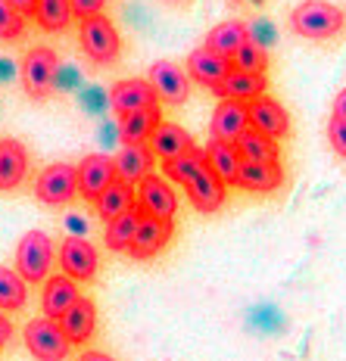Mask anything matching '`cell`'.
<instances>
[{
    "label": "cell",
    "instance_id": "obj_1",
    "mask_svg": "<svg viewBox=\"0 0 346 361\" xmlns=\"http://www.w3.org/2000/svg\"><path fill=\"white\" fill-rule=\"evenodd\" d=\"M343 25L346 13L328 0H306L290 13V28L299 37H309V41H328V37L340 35Z\"/></svg>",
    "mask_w": 346,
    "mask_h": 361
},
{
    "label": "cell",
    "instance_id": "obj_2",
    "mask_svg": "<svg viewBox=\"0 0 346 361\" xmlns=\"http://www.w3.org/2000/svg\"><path fill=\"white\" fill-rule=\"evenodd\" d=\"M22 340H25V349L35 361H66L69 358V349H72L63 324L54 318L28 321L25 330H22Z\"/></svg>",
    "mask_w": 346,
    "mask_h": 361
},
{
    "label": "cell",
    "instance_id": "obj_3",
    "mask_svg": "<svg viewBox=\"0 0 346 361\" xmlns=\"http://www.w3.org/2000/svg\"><path fill=\"white\" fill-rule=\"evenodd\" d=\"M78 41H81L85 56L94 66H112L119 59V54H122V37H119L116 25L107 16H94V19L81 22Z\"/></svg>",
    "mask_w": 346,
    "mask_h": 361
},
{
    "label": "cell",
    "instance_id": "obj_4",
    "mask_svg": "<svg viewBox=\"0 0 346 361\" xmlns=\"http://www.w3.org/2000/svg\"><path fill=\"white\" fill-rule=\"evenodd\" d=\"M54 259H56L54 240L44 234V231H28L16 246V271L28 283L47 281L50 268H54Z\"/></svg>",
    "mask_w": 346,
    "mask_h": 361
},
{
    "label": "cell",
    "instance_id": "obj_5",
    "mask_svg": "<svg viewBox=\"0 0 346 361\" xmlns=\"http://www.w3.org/2000/svg\"><path fill=\"white\" fill-rule=\"evenodd\" d=\"M56 69H59V56L50 47H32L22 56L19 75H22V87L32 100H44L56 85Z\"/></svg>",
    "mask_w": 346,
    "mask_h": 361
},
{
    "label": "cell",
    "instance_id": "obj_6",
    "mask_svg": "<svg viewBox=\"0 0 346 361\" xmlns=\"http://www.w3.org/2000/svg\"><path fill=\"white\" fill-rule=\"evenodd\" d=\"M78 165L69 162H54L37 175L35 180V197L44 206H69L78 197Z\"/></svg>",
    "mask_w": 346,
    "mask_h": 361
},
{
    "label": "cell",
    "instance_id": "obj_7",
    "mask_svg": "<svg viewBox=\"0 0 346 361\" xmlns=\"http://www.w3.org/2000/svg\"><path fill=\"white\" fill-rule=\"evenodd\" d=\"M147 81L153 85V90L160 94V103L165 106H181L191 94V75H187V66H178L172 59H160V63L150 66Z\"/></svg>",
    "mask_w": 346,
    "mask_h": 361
},
{
    "label": "cell",
    "instance_id": "obj_8",
    "mask_svg": "<svg viewBox=\"0 0 346 361\" xmlns=\"http://www.w3.org/2000/svg\"><path fill=\"white\" fill-rule=\"evenodd\" d=\"M116 180H119V169L112 156L91 153L78 162V190L88 202H97Z\"/></svg>",
    "mask_w": 346,
    "mask_h": 361
},
{
    "label": "cell",
    "instance_id": "obj_9",
    "mask_svg": "<svg viewBox=\"0 0 346 361\" xmlns=\"http://www.w3.org/2000/svg\"><path fill=\"white\" fill-rule=\"evenodd\" d=\"M59 268L69 274L72 281H94L97 268H100V255L94 243L85 237H66L59 243Z\"/></svg>",
    "mask_w": 346,
    "mask_h": 361
},
{
    "label": "cell",
    "instance_id": "obj_10",
    "mask_svg": "<svg viewBox=\"0 0 346 361\" xmlns=\"http://www.w3.org/2000/svg\"><path fill=\"white\" fill-rule=\"evenodd\" d=\"M138 209L150 218L172 221L175 212H178V197H175L172 184L162 175H150L138 184Z\"/></svg>",
    "mask_w": 346,
    "mask_h": 361
},
{
    "label": "cell",
    "instance_id": "obj_11",
    "mask_svg": "<svg viewBox=\"0 0 346 361\" xmlns=\"http://www.w3.org/2000/svg\"><path fill=\"white\" fill-rule=\"evenodd\" d=\"M109 106L119 116H131V112L160 106V94H156L147 78H125L109 87Z\"/></svg>",
    "mask_w": 346,
    "mask_h": 361
},
{
    "label": "cell",
    "instance_id": "obj_12",
    "mask_svg": "<svg viewBox=\"0 0 346 361\" xmlns=\"http://www.w3.org/2000/svg\"><path fill=\"white\" fill-rule=\"evenodd\" d=\"M246 109H250V128L268 134L272 140H281L290 134V116L275 97H268V94L256 97V100L246 103Z\"/></svg>",
    "mask_w": 346,
    "mask_h": 361
},
{
    "label": "cell",
    "instance_id": "obj_13",
    "mask_svg": "<svg viewBox=\"0 0 346 361\" xmlns=\"http://www.w3.org/2000/svg\"><path fill=\"white\" fill-rule=\"evenodd\" d=\"M246 128H250V109H246V103L222 100L213 112V122H209V140L237 144Z\"/></svg>",
    "mask_w": 346,
    "mask_h": 361
},
{
    "label": "cell",
    "instance_id": "obj_14",
    "mask_svg": "<svg viewBox=\"0 0 346 361\" xmlns=\"http://www.w3.org/2000/svg\"><path fill=\"white\" fill-rule=\"evenodd\" d=\"M81 299L78 283L72 281L69 274H54L44 281V293H41V308H44V318H54L63 321L69 314V308H75V302Z\"/></svg>",
    "mask_w": 346,
    "mask_h": 361
},
{
    "label": "cell",
    "instance_id": "obj_15",
    "mask_svg": "<svg viewBox=\"0 0 346 361\" xmlns=\"http://www.w3.org/2000/svg\"><path fill=\"white\" fill-rule=\"evenodd\" d=\"M231 69H234V63L219 56V54H213L209 47H197V50H191V56H187V75L209 90L219 87L222 81L228 78Z\"/></svg>",
    "mask_w": 346,
    "mask_h": 361
},
{
    "label": "cell",
    "instance_id": "obj_16",
    "mask_svg": "<svg viewBox=\"0 0 346 361\" xmlns=\"http://www.w3.org/2000/svg\"><path fill=\"white\" fill-rule=\"evenodd\" d=\"M184 190H187V200H191V206L197 209V212L209 215V212H219V209H222L225 193H228V184H225V180L206 165V169H203L200 175L184 187Z\"/></svg>",
    "mask_w": 346,
    "mask_h": 361
},
{
    "label": "cell",
    "instance_id": "obj_17",
    "mask_svg": "<svg viewBox=\"0 0 346 361\" xmlns=\"http://www.w3.org/2000/svg\"><path fill=\"white\" fill-rule=\"evenodd\" d=\"M172 234H175V224L172 221H160V218H150L144 215L141 218V228H138V237H134L131 250H128V255L131 259H153L156 252H162L165 246H169Z\"/></svg>",
    "mask_w": 346,
    "mask_h": 361
},
{
    "label": "cell",
    "instance_id": "obj_18",
    "mask_svg": "<svg viewBox=\"0 0 346 361\" xmlns=\"http://www.w3.org/2000/svg\"><path fill=\"white\" fill-rule=\"evenodd\" d=\"M153 162L156 153L150 149V144H122V149L116 153L119 178L128 184H141L144 178L153 175Z\"/></svg>",
    "mask_w": 346,
    "mask_h": 361
},
{
    "label": "cell",
    "instance_id": "obj_19",
    "mask_svg": "<svg viewBox=\"0 0 346 361\" xmlns=\"http://www.w3.org/2000/svg\"><path fill=\"white\" fill-rule=\"evenodd\" d=\"M28 175V153L16 137H0V190H16Z\"/></svg>",
    "mask_w": 346,
    "mask_h": 361
},
{
    "label": "cell",
    "instance_id": "obj_20",
    "mask_svg": "<svg viewBox=\"0 0 346 361\" xmlns=\"http://www.w3.org/2000/svg\"><path fill=\"white\" fill-rule=\"evenodd\" d=\"M234 184L250 193H275L284 184V169L281 162H244Z\"/></svg>",
    "mask_w": 346,
    "mask_h": 361
},
{
    "label": "cell",
    "instance_id": "obj_21",
    "mask_svg": "<svg viewBox=\"0 0 346 361\" xmlns=\"http://www.w3.org/2000/svg\"><path fill=\"white\" fill-rule=\"evenodd\" d=\"M160 125H162L160 106L131 112V116H119V137H122V144H150V137L156 134Z\"/></svg>",
    "mask_w": 346,
    "mask_h": 361
},
{
    "label": "cell",
    "instance_id": "obj_22",
    "mask_svg": "<svg viewBox=\"0 0 346 361\" xmlns=\"http://www.w3.org/2000/svg\"><path fill=\"white\" fill-rule=\"evenodd\" d=\"M215 97L222 100H237V103H250L256 97L266 94V75H253V72H240V69H231L228 78L222 81L219 87L213 90Z\"/></svg>",
    "mask_w": 346,
    "mask_h": 361
},
{
    "label": "cell",
    "instance_id": "obj_23",
    "mask_svg": "<svg viewBox=\"0 0 346 361\" xmlns=\"http://www.w3.org/2000/svg\"><path fill=\"white\" fill-rule=\"evenodd\" d=\"M94 209H97V215L109 224V221H116V218H122V215L138 209V190H134V184H128V180L119 178L116 184L94 202Z\"/></svg>",
    "mask_w": 346,
    "mask_h": 361
},
{
    "label": "cell",
    "instance_id": "obj_24",
    "mask_svg": "<svg viewBox=\"0 0 346 361\" xmlns=\"http://www.w3.org/2000/svg\"><path fill=\"white\" fill-rule=\"evenodd\" d=\"M193 147H197L193 137L175 122H162L160 128H156L153 137H150V149H153L156 159H162V162L175 159V156H181V153H191Z\"/></svg>",
    "mask_w": 346,
    "mask_h": 361
},
{
    "label": "cell",
    "instance_id": "obj_25",
    "mask_svg": "<svg viewBox=\"0 0 346 361\" xmlns=\"http://www.w3.org/2000/svg\"><path fill=\"white\" fill-rule=\"evenodd\" d=\"M59 324H63V330H66V336H69L72 345H85L94 336V330H97V305H94V299L81 296L78 302H75V308H69V314H66Z\"/></svg>",
    "mask_w": 346,
    "mask_h": 361
},
{
    "label": "cell",
    "instance_id": "obj_26",
    "mask_svg": "<svg viewBox=\"0 0 346 361\" xmlns=\"http://www.w3.org/2000/svg\"><path fill=\"white\" fill-rule=\"evenodd\" d=\"M250 41V28L244 25V22H222V25H215V28H209V35H206V44L203 47H209L213 54H219L225 59H234V54L244 44Z\"/></svg>",
    "mask_w": 346,
    "mask_h": 361
},
{
    "label": "cell",
    "instance_id": "obj_27",
    "mask_svg": "<svg viewBox=\"0 0 346 361\" xmlns=\"http://www.w3.org/2000/svg\"><path fill=\"white\" fill-rule=\"evenodd\" d=\"M206 162H209V169H213L215 175L225 180V184H234L240 165H244V156H240L237 144H225V140H209V147H206Z\"/></svg>",
    "mask_w": 346,
    "mask_h": 361
},
{
    "label": "cell",
    "instance_id": "obj_28",
    "mask_svg": "<svg viewBox=\"0 0 346 361\" xmlns=\"http://www.w3.org/2000/svg\"><path fill=\"white\" fill-rule=\"evenodd\" d=\"M237 149L244 156V162H278L281 149H278V140H272L268 134L256 131V128H246L237 140Z\"/></svg>",
    "mask_w": 346,
    "mask_h": 361
},
{
    "label": "cell",
    "instance_id": "obj_29",
    "mask_svg": "<svg viewBox=\"0 0 346 361\" xmlns=\"http://www.w3.org/2000/svg\"><path fill=\"white\" fill-rule=\"evenodd\" d=\"M206 165H209L206 162V149L193 147L191 153H181V156H175V159L162 162V178H169V180H175V184L187 187L203 169H206Z\"/></svg>",
    "mask_w": 346,
    "mask_h": 361
},
{
    "label": "cell",
    "instance_id": "obj_30",
    "mask_svg": "<svg viewBox=\"0 0 346 361\" xmlns=\"http://www.w3.org/2000/svg\"><path fill=\"white\" fill-rule=\"evenodd\" d=\"M141 218H144V212L134 209V212H128V215H122V218H116V221L107 224L103 240H107V246L112 252H128L131 250L134 237H138V228H141Z\"/></svg>",
    "mask_w": 346,
    "mask_h": 361
},
{
    "label": "cell",
    "instance_id": "obj_31",
    "mask_svg": "<svg viewBox=\"0 0 346 361\" xmlns=\"http://www.w3.org/2000/svg\"><path fill=\"white\" fill-rule=\"evenodd\" d=\"M28 302V281L13 268L0 265V308L4 312H19Z\"/></svg>",
    "mask_w": 346,
    "mask_h": 361
},
{
    "label": "cell",
    "instance_id": "obj_32",
    "mask_svg": "<svg viewBox=\"0 0 346 361\" xmlns=\"http://www.w3.org/2000/svg\"><path fill=\"white\" fill-rule=\"evenodd\" d=\"M72 16V0H37L35 19L44 32H66Z\"/></svg>",
    "mask_w": 346,
    "mask_h": 361
},
{
    "label": "cell",
    "instance_id": "obj_33",
    "mask_svg": "<svg viewBox=\"0 0 346 361\" xmlns=\"http://www.w3.org/2000/svg\"><path fill=\"white\" fill-rule=\"evenodd\" d=\"M234 69H240V72H253V75H266V69H268V54H266V47H259V44L253 41H246L244 47L234 54Z\"/></svg>",
    "mask_w": 346,
    "mask_h": 361
},
{
    "label": "cell",
    "instance_id": "obj_34",
    "mask_svg": "<svg viewBox=\"0 0 346 361\" xmlns=\"http://www.w3.org/2000/svg\"><path fill=\"white\" fill-rule=\"evenodd\" d=\"M22 35H25V16L10 0H0V41H19Z\"/></svg>",
    "mask_w": 346,
    "mask_h": 361
},
{
    "label": "cell",
    "instance_id": "obj_35",
    "mask_svg": "<svg viewBox=\"0 0 346 361\" xmlns=\"http://www.w3.org/2000/svg\"><path fill=\"white\" fill-rule=\"evenodd\" d=\"M328 137H330V147H334V153L346 159V118L330 116V122H328Z\"/></svg>",
    "mask_w": 346,
    "mask_h": 361
},
{
    "label": "cell",
    "instance_id": "obj_36",
    "mask_svg": "<svg viewBox=\"0 0 346 361\" xmlns=\"http://www.w3.org/2000/svg\"><path fill=\"white\" fill-rule=\"evenodd\" d=\"M103 4H107V0H72V13L85 22V19H94V16H103L100 13Z\"/></svg>",
    "mask_w": 346,
    "mask_h": 361
},
{
    "label": "cell",
    "instance_id": "obj_37",
    "mask_svg": "<svg viewBox=\"0 0 346 361\" xmlns=\"http://www.w3.org/2000/svg\"><path fill=\"white\" fill-rule=\"evenodd\" d=\"M10 340H13V324H10V318L4 314V308H0V349H4Z\"/></svg>",
    "mask_w": 346,
    "mask_h": 361
},
{
    "label": "cell",
    "instance_id": "obj_38",
    "mask_svg": "<svg viewBox=\"0 0 346 361\" xmlns=\"http://www.w3.org/2000/svg\"><path fill=\"white\" fill-rule=\"evenodd\" d=\"M13 6L22 13V16H35L37 13V0H10Z\"/></svg>",
    "mask_w": 346,
    "mask_h": 361
},
{
    "label": "cell",
    "instance_id": "obj_39",
    "mask_svg": "<svg viewBox=\"0 0 346 361\" xmlns=\"http://www.w3.org/2000/svg\"><path fill=\"white\" fill-rule=\"evenodd\" d=\"M78 361H116L112 355H107V352H94V349H88V352H81Z\"/></svg>",
    "mask_w": 346,
    "mask_h": 361
},
{
    "label": "cell",
    "instance_id": "obj_40",
    "mask_svg": "<svg viewBox=\"0 0 346 361\" xmlns=\"http://www.w3.org/2000/svg\"><path fill=\"white\" fill-rule=\"evenodd\" d=\"M334 116L337 118H346V87L337 94V100H334Z\"/></svg>",
    "mask_w": 346,
    "mask_h": 361
},
{
    "label": "cell",
    "instance_id": "obj_41",
    "mask_svg": "<svg viewBox=\"0 0 346 361\" xmlns=\"http://www.w3.org/2000/svg\"><path fill=\"white\" fill-rule=\"evenodd\" d=\"M165 4H184V0H165Z\"/></svg>",
    "mask_w": 346,
    "mask_h": 361
}]
</instances>
